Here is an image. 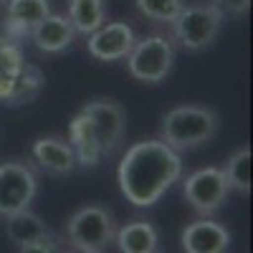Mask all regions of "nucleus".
<instances>
[{
	"mask_svg": "<svg viewBox=\"0 0 253 253\" xmlns=\"http://www.w3.org/2000/svg\"><path fill=\"white\" fill-rule=\"evenodd\" d=\"M180 177L182 160L162 139H142L132 144L117 170L122 195L134 208H152Z\"/></svg>",
	"mask_w": 253,
	"mask_h": 253,
	"instance_id": "obj_1",
	"label": "nucleus"
},
{
	"mask_svg": "<svg viewBox=\"0 0 253 253\" xmlns=\"http://www.w3.org/2000/svg\"><path fill=\"white\" fill-rule=\"evenodd\" d=\"M220 126V117L215 109L200 107V104H182L170 109L162 117L160 124V139L172 147L175 152L195 150L215 137Z\"/></svg>",
	"mask_w": 253,
	"mask_h": 253,
	"instance_id": "obj_2",
	"label": "nucleus"
},
{
	"mask_svg": "<svg viewBox=\"0 0 253 253\" xmlns=\"http://www.w3.org/2000/svg\"><path fill=\"white\" fill-rule=\"evenodd\" d=\"M223 13L213 3H193L182 5L177 18L172 20V36L187 51H203L218 38L223 28Z\"/></svg>",
	"mask_w": 253,
	"mask_h": 253,
	"instance_id": "obj_3",
	"label": "nucleus"
},
{
	"mask_svg": "<svg viewBox=\"0 0 253 253\" xmlns=\"http://www.w3.org/2000/svg\"><path fill=\"white\" fill-rule=\"evenodd\" d=\"M175 63V46L167 36H144L134 41V46L126 56V71L132 79L142 84H160L167 79Z\"/></svg>",
	"mask_w": 253,
	"mask_h": 253,
	"instance_id": "obj_4",
	"label": "nucleus"
},
{
	"mask_svg": "<svg viewBox=\"0 0 253 253\" xmlns=\"http://www.w3.org/2000/svg\"><path fill=\"white\" fill-rule=\"evenodd\" d=\"M114 218L99 205L79 208L66 223V241L76 253H101L114 241Z\"/></svg>",
	"mask_w": 253,
	"mask_h": 253,
	"instance_id": "obj_5",
	"label": "nucleus"
},
{
	"mask_svg": "<svg viewBox=\"0 0 253 253\" xmlns=\"http://www.w3.org/2000/svg\"><path fill=\"white\" fill-rule=\"evenodd\" d=\"M81 114L89 119L104 157L117 152V147L122 144V139L126 134V114H124L122 104L109 96H96L89 104H84Z\"/></svg>",
	"mask_w": 253,
	"mask_h": 253,
	"instance_id": "obj_6",
	"label": "nucleus"
},
{
	"mask_svg": "<svg viewBox=\"0 0 253 253\" xmlns=\"http://www.w3.org/2000/svg\"><path fill=\"white\" fill-rule=\"evenodd\" d=\"M36 193H38V180L26 162L0 165V218L28 210Z\"/></svg>",
	"mask_w": 253,
	"mask_h": 253,
	"instance_id": "obj_7",
	"label": "nucleus"
},
{
	"mask_svg": "<svg viewBox=\"0 0 253 253\" xmlns=\"http://www.w3.org/2000/svg\"><path fill=\"white\" fill-rule=\"evenodd\" d=\"M182 193L198 213L210 215L225 203L230 187H228V180L220 167H200V170L190 172L185 177Z\"/></svg>",
	"mask_w": 253,
	"mask_h": 253,
	"instance_id": "obj_8",
	"label": "nucleus"
},
{
	"mask_svg": "<svg viewBox=\"0 0 253 253\" xmlns=\"http://www.w3.org/2000/svg\"><path fill=\"white\" fill-rule=\"evenodd\" d=\"M134 41H137V36H134V28L129 23H124V20H112V23L99 26L89 36L86 48L96 61L114 63V61H122V58L129 56Z\"/></svg>",
	"mask_w": 253,
	"mask_h": 253,
	"instance_id": "obj_9",
	"label": "nucleus"
},
{
	"mask_svg": "<svg viewBox=\"0 0 253 253\" xmlns=\"http://www.w3.org/2000/svg\"><path fill=\"white\" fill-rule=\"evenodd\" d=\"M51 13L48 0H8L5 3V36L13 43H20L31 31Z\"/></svg>",
	"mask_w": 253,
	"mask_h": 253,
	"instance_id": "obj_10",
	"label": "nucleus"
},
{
	"mask_svg": "<svg viewBox=\"0 0 253 253\" xmlns=\"http://www.w3.org/2000/svg\"><path fill=\"white\" fill-rule=\"evenodd\" d=\"M230 233L218 220L200 218L182 230V248L185 253H228Z\"/></svg>",
	"mask_w": 253,
	"mask_h": 253,
	"instance_id": "obj_11",
	"label": "nucleus"
},
{
	"mask_svg": "<svg viewBox=\"0 0 253 253\" xmlns=\"http://www.w3.org/2000/svg\"><path fill=\"white\" fill-rule=\"evenodd\" d=\"M31 155L38 162V167H43L51 175L63 177L76 170V157L71 152V144L61 137H38L33 142Z\"/></svg>",
	"mask_w": 253,
	"mask_h": 253,
	"instance_id": "obj_12",
	"label": "nucleus"
},
{
	"mask_svg": "<svg viewBox=\"0 0 253 253\" xmlns=\"http://www.w3.org/2000/svg\"><path fill=\"white\" fill-rule=\"evenodd\" d=\"M74 28L69 23L66 15H58V13H48L41 23L31 31V41L38 51L43 53H61L66 51L74 43Z\"/></svg>",
	"mask_w": 253,
	"mask_h": 253,
	"instance_id": "obj_13",
	"label": "nucleus"
},
{
	"mask_svg": "<svg viewBox=\"0 0 253 253\" xmlns=\"http://www.w3.org/2000/svg\"><path fill=\"white\" fill-rule=\"evenodd\" d=\"M69 144H71V152L76 157V165H81V167H96L104 160V152H101V147L96 142V134L91 129L89 119L84 117L81 112L71 119Z\"/></svg>",
	"mask_w": 253,
	"mask_h": 253,
	"instance_id": "obj_14",
	"label": "nucleus"
},
{
	"mask_svg": "<svg viewBox=\"0 0 253 253\" xmlns=\"http://www.w3.org/2000/svg\"><path fill=\"white\" fill-rule=\"evenodd\" d=\"M41 89H43V74H41L38 66L26 61V66L20 69L13 79H8L5 84H0V101L3 104H26V101H33Z\"/></svg>",
	"mask_w": 253,
	"mask_h": 253,
	"instance_id": "obj_15",
	"label": "nucleus"
},
{
	"mask_svg": "<svg viewBox=\"0 0 253 253\" xmlns=\"http://www.w3.org/2000/svg\"><path fill=\"white\" fill-rule=\"evenodd\" d=\"M5 233L18 248L33 246V243H41V241L51 238L46 223L41 220L36 213H31V210H20V213L8 215L5 218Z\"/></svg>",
	"mask_w": 253,
	"mask_h": 253,
	"instance_id": "obj_16",
	"label": "nucleus"
},
{
	"mask_svg": "<svg viewBox=\"0 0 253 253\" xmlns=\"http://www.w3.org/2000/svg\"><path fill=\"white\" fill-rule=\"evenodd\" d=\"M114 238H117V246L122 253H155L157 243H160L155 225L147 220L126 223L124 228H119L114 233Z\"/></svg>",
	"mask_w": 253,
	"mask_h": 253,
	"instance_id": "obj_17",
	"label": "nucleus"
},
{
	"mask_svg": "<svg viewBox=\"0 0 253 253\" xmlns=\"http://www.w3.org/2000/svg\"><path fill=\"white\" fill-rule=\"evenodd\" d=\"M66 18L74 33L91 36L99 26L107 23V5H104V0H69Z\"/></svg>",
	"mask_w": 253,
	"mask_h": 253,
	"instance_id": "obj_18",
	"label": "nucleus"
},
{
	"mask_svg": "<svg viewBox=\"0 0 253 253\" xmlns=\"http://www.w3.org/2000/svg\"><path fill=\"white\" fill-rule=\"evenodd\" d=\"M220 170H223L230 190L251 193V147H241L238 152H233V157Z\"/></svg>",
	"mask_w": 253,
	"mask_h": 253,
	"instance_id": "obj_19",
	"label": "nucleus"
},
{
	"mask_svg": "<svg viewBox=\"0 0 253 253\" xmlns=\"http://www.w3.org/2000/svg\"><path fill=\"white\" fill-rule=\"evenodd\" d=\"M137 10L152 20V23H167L170 26L172 20L177 18V13L182 10V0H134Z\"/></svg>",
	"mask_w": 253,
	"mask_h": 253,
	"instance_id": "obj_20",
	"label": "nucleus"
},
{
	"mask_svg": "<svg viewBox=\"0 0 253 253\" xmlns=\"http://www.w3.org/2000/svg\"><path fill=\"white\" fill-rule=\"evenodd\" d=\"M23 66H26V58L20 46L13 43V41H0V84L13 79Z\"/></svg>",
	"mask_w": 253,
	"mask_h": 253,
	"instance_id": "obj_21",
	"label": "nucleus"
},
{
	"mask_svg": "<svg viewBox=\"0 0 253 253\" xmlns=\"http://www.w3.org/2000/svg\"><path fill=\"white\" fill-rule=\"evenodd\" d=\"M213 5L223 15H243L251 8V0H213Z\"/></svg>",
	"mask_w": 253,
	"mask_h": 253,
	"instance_id": "obj_22",
	"label": "nucleus"
},
{
	"mask_svg": "<svg viewBox=\"0 0 253 253\" xmlns=\"http://www.w3.org/2000/svg\"><path fill=\"white\" fill-rule=\"evenodd\" d=\"M53 251H56L53 238H46V241H41V243H33V246H23V248H20V253H53Z\"/></svg>",
	"mask_w": 253,
	"mask_h": 253,
	"instance_id": "obj_23",
	"label": "nucleus"
},
{
	"mask_svg": "<svg viewBox=\"0 0 253 253\" xmlns=\"http://www.w3.org/2000/svg\"><path fill=\"white\" fill-rule=\"evenodd\" d=\"M53 253H74V251H53Z\"/></svg>",
	"mask_w": 253,
	"mask_h": 253,
	"instance_id": "obj_24",
	"label": "nucleus"
},
{
	"mask_svg": "<svg viewBox=\"0 0 253 253\" xmlns=\"http://www.w3.org/2000/svg\"><path fill=\"white\" fill-rule=\"evenodd\" d=\"M5 3H8V0H0V8H3V5H5Z\"/></svg>",
	"mask_w": 253,
	"mask_h": 253,
	"instance_id": "obj_25",
	"label": "nucleus"
}]
</instances>
